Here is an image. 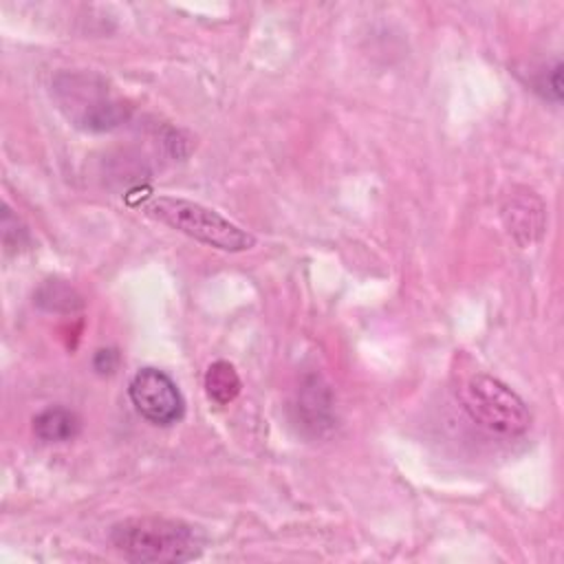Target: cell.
I'll return each mask as SVG.
<instances>
[{
	"instance_id": "cell-7",
	"label": "cell",
	"mask_w": 564,
	"mask_h": 564,
	"mask_svg": "<svg viewBox=\"0 0 564 564\" xmlns=\"http://www.w3.org/2000/svg\"><path fill=\"white\" fill-rule=\"evenodd\" d=\"M330 405H333V399H330L328 386H324L319 377L306 379L295 403L302 425L311 427L313 432H319L324 425L330 423Z\"/></svg>"
},
{
	"instance_id": "cell-6",
	"label": "cell",
	"mask_w": 564,
	"mask_h": 564,
	"mask_svg": "<svg viewBox=\"0 0 564 564\" xmlns=\"http://www.w3.org/2000/svg\"><path fill=\"white\" fill-rule=\"evenodd\" d=\"M505 218L509 231L524 245L542 234L544 207L531 192H522L520 196H513L509 200V205L505 207Z\"/></svg>"
},
{
	"instance_id": "cell-10",
	"label": "cell",
	"mask_w": 564,
	"mask_h": 564,
	"mask_svg": "<svg viewBox=\"0 0 564 564\" xmlns=\"http://www.w3.org/2000/svg\"><path fill=\"white\" fill-rule=\"evenodd\" d=\"M535 90L542 93L551 101L562 99V64L560 62H555L553 66H549L540 73V77L535 79Z\"/></svg>"
},
{
	"instance_id": "cell-4",
	"label": "cell",
	"mask_w": 564,
	"mask_h": 564,
	"mask_svg": "<svg viewBox=\"0 0 564 564\" xmlns=\"http://www.w3.org/2000/svg\"><path fill=\"white\" fill-rule=\"evenodd\" d=\"M53 93L66 117L88 132L112 130L121 126L130 112L97 75L64 73L55 79Z\"/></svg>"
},
{
	"instance_id": "cell-3",
	"label": "cell",
	"mask_w": 564,
	"mask_h": 564,
	"mask_svg": "<svg viewBox=\"0 0 564 564\" xmlns=\"http://www.w3.org/2000/svg\"><path fill=\"white\" fill-rule=\"evenodd\" d=\"M458 399L469 419L498 436H520L531 425L527 403L500 379L476 372L458 388Z\"/></svg>"
},
{
	"instance_id": "cell-8",
	"label": "cell",
	"mask_w": 564,
	"mask_h": 564,
	"mask_svg": "<svg viewBox=\"0 0 564 564\" xmlns=\"http://www.w3.org/2000/svg\"><path fill=\"white\" fill-rule=\"evenodd\" d=\"M79 416L62 405H51L33 416V432L44 443H68L79 434Z\"/></svg>"
},
{
	"instance_id": "cell-1",
	"label": "cell",
	"mask_w": 564,
	"mask_h": 564,
	"mask_svg": "<svg viewBox=\"0 0 564 564\" xmlns=\"http://www.w3.org/2000/svg\"><path fill=\"white\" fill-rule=\"evenodd\" d=\"M110 544L130 562L181 564L203 553L205 538L198 527L183 520L141 516L117 522Z\"/></svg>"
},
{
	"instance_id": "cell-9",
	"label": "cell",
	"mask_w": 564,
	"mask_h": 564,
	"mask_svg": "<svg viewBox=\"0 0 564 564\" xmlns=\"http://www.w3.org/2000/svg\"><path fill=\"white\" fill-rule=\"evenodd\" d=\"M242 381L229 361H214L205 372V392L216 405H229L240 394Z\"/></svg>"
},
{
	"instance_id": "cell-5",
	"label": "cell",
	"mask_w": 564,
	"mask_h": 564,
	"mask_svg": "<svg viewBox=\"0 0 564 564\" xmlns=\"http://www.w3.org/2000/svg\"><path fill=\"white\" fill-rule=\"evenodd\" d=\"M134 410L154 425H172L183 419L185 399L178 386L159 368H141L128 386Z\"/></svg>"
},
{
	"instance_id": "cell-2",
	"label": "cell",
	"mask_w": 564,
	"mask_h": 564,
	"mask_svg": "<svg viewBox=\"0 0 564 564\" xmlns=\"http://www.w3.org/2000/svg\"><path fill=\"white\" fill-rule=\"evenodd\" d=\"M145 212L172 229L223 251H245L256 245V238L249 231L240 229L218 212L187 198L154 196L145 205Z\"/></svg>"
},
{
	"instance_id": "cell-11",
	"label": "cell",
	"mask_w": 564,
	"mask_h": 564,
	"mask_svg": "<svg viewBox=\"0 0 564 564\" xmlns=\"http://www.w3.org/2000/svg\"><path fill=\"white\" fill-rule=\"evenodd\" d=\"M115 366H117V355H115V350H99V352L95 355V368H97L99 372H110V370H115Z\"/></svg>"
}]
</instances>
